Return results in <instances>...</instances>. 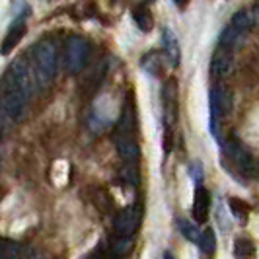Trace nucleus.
<instances>
[{
  "label": "nucleus",
  "instance_id": "3",
  "mask_svg": "<svg viewBox=\"0 0 259 259\" xmlns=\"http://www.w3.org/2000/svg\"><path fill=\"white\" fill-rule=\"evenodd\" d=\"M27 100L29 98H26L20 90L2 84V113L6 119H12V121L22 119L24 111H26Z\"/></svg>",
  "mask_w": 259,
  "mask_h": 259
},
{
  "label": "nucleus",
  "instance_id": "27",
  "mask_svg": "<svg viewBox=\"0 0 259 259\" xmlns=\"http://www.w3.org/2000/svg\"><path fill=\"white\" fill-rule=\"evenodd\" d=\"M144 2H150V0H144Z\"/></svg>",
  "mask_w": 259,
  "mask_h": 259
},
{
  "label": "nucleus",
  "instance_id": "14",
  "mask_svg": "<svg viewBox=\"0 0 259 259\" xmlns=\"http://www.w3.org/2000/svg\"><path fill=\"white\" fill-rule=\"evenodd\" d=\"M178 224H180V230H182L183 238H187L189 242L201 246V242H203V232H201V228H197V224L187 222V221H180Z\"/></svg>",
  "mask_w": 259,
  "mask_h": 259
},
{
  "label": "nucleus",
  "instance_id": "2",
  "mask_svg": "<svg viewBox=\"0 0 259 259\" xmlns=\"http://www.w3.org/2000/svg\"><path fill=\"white\" fill-rule=\"evenodd\" d=\"M88 55H90V43L84 37H74L68 39L66 43V53H65V61H66V68L70 74H78L82 72V68L86 66V61H88Z\"/></svg>",
  "mask_w": 259,
  "mask_h": 259
},
{
  "label": "nucleus",
  "instance_id": "24",
  "mask_svg": "<svg viewBox=\"0 0 259 259\" xmlns=\"http://www.w3.org/2000/svg\"><path fill=\"white\" fill-rule=\"evenodd\" d=\"M253 20H255V24L259 26V6L255 8V10H253Z\"/></svg>",
  "mask_w": 259,
  "mask_h": 259
},
{
  "label": "nucleus",
  "instance_id": "22",
  "mask_svg": "<svg viewBox=\"0 0 259 259\" xmlns=\"http://www.w3.org/2000/svg\"><path fill=\"white\" fill-rule=\"evenodd\" d=\"M214 244H217V240H214V232L207 228L205 232H203V242H201V249L205 251V253H212L214 251Z\"/></svg>",
  "mask_w": 259,
  "mask_h": 259
},
{
  "label": "nucleus",
  "instance_id": "21",
  "mask_svg": "<svg viewBox=\"0 0 259 259\" xmlns=\"http://www.w3.org/2000/svg\"><path fill=\"white\" fill-rule=\"evenodd\" d=\"M228 205H230L234 214H236V217H240V219H244L247 212H249V205H247L246 201L238 199V197H232V199L228 201Z\"/></svg>",
  "mask_w": 259,
  "mask_h": 259
},
{
  "label": "nucleus",
  "instance_id": "18",
  "mask_svg": "<svg viewBox=\"0 0 259 259\" xmlns=\"http://www.w3.org/2000/svg\"><path fill=\"white\" fill-rule=\"evenodd\" d=\"M251 253H253V244H251V240H247V238H238L236 244H234V255H236V259H246V257H249Z\"/></svg>",
  "mask_w": 259,
  "mask_h": 259
},
{
  "label": "nucleus",
  "instance_id": "15",
  "mask_svg": "<svg viewBox=\"0 0 259 259\" xmlns=\"http://www.w3.org/2000/svg\"><path fill=\"white\" fill-rule=\"evenodd\" d=\"M133 129H135V111L133 107H127L123 109V113L117 121V131L119 135H133Z\"/></svg>",
  "mask_w": 259,
  "mask_h": 259
},
{
  "label": "nucleus",
  "instance_id": "12",
  "mask_svg": "<svg viewBox=\"0 0 259 259\" xmlns=\"http://www.w3.org/2000/svg\"><path fill=\"white\" fill-rule=\"evenodd\" d=\"M255 24V20H253V12H249V10H238V12L232 16V22H230V26H234L238 31H247L249 27Z\"/></svg>",
  "mask_w": 259,
  "mask_h": 259
},
{
  "label": "nucleus",
  "instance_id": "4",
  "mask_svg": "<svg viewBox=\"0 0 259 259\" xmlns=\"http://www.w3.org/2000/svg\"><path fill=\"white\" fill-rule=\"evenodd\" d=\"M139 224H141V214H139V210L135 207H127L115 214L113 228H115L117 236H127V238H131L133 234L137 232Z\"/></svg>",
  "mask_w": 259,
  "mask_h": 259
},
{
  "label": "nucleus",
  "instance_id": "16",
  "mask_svg": "<svg viewBox=\"0 0 259 259\" xmlns=\"http://www.w3.org/2000/svg\"><path fill=\"white\" fill-rule=\"evenodd\" d=\"M240 37H242V31H238L234 26H228L224 31H222L221 35V47L222 49H234L236 45H238V41H240Z\"/></svg>",
  "mask_w": 259,
  "mask_h": 259
},
{
  "label": "nucleus",
  "instance_id": "1",
  "mask_svg": "<svg viewBox=\"0 0 259 259\" xmlns=\"http://www.w3.org/2000/svg\"><path fill=\"white\" fill-rule=\"evenodd\" d=\"M57 47L53 41L41 39L33 47V74L41 90H47L57 76Z\"/></svg>",
  "mask_w": 259,
  "mask_h": 259
},
{
  "label": "nucleus",
  "instance_id": "20",
  "mask_svg": "<svg viewBox=\"0 0 259 259\" xmlns=\"http://www.w3.org/2000/svg\"><path fill=\"white\" fill-rule=\"evenodd\" d=\"M0 259H24V251H22L20 244L4 240V244H2V257Z\"/></svg>",
  "mask_w": 259,
  "mask_h": 259
},
{
  "label": "nucleus",
  "instance_id": "26",
  "mask_svg": "<svg viewBox=\"0 0 259 259\" xmlns=\"http://www.w3.org/2000/svg\"><path fill=\"white\" fill-rule=\"evenodd\" d=\"M176 4H183V2H187V0H174Z\"/></svg>",
  "mask_w": 259,
  "mask_h": 259
},
{
  "label": "nucleus",
  "instance_id": "9",
  "mask_svg": "<svg viewBox=\"0 0 259 259\" xmlns=\"http://www.w3.org/2000/svg\"><path fill=\"white\" fill-rule=\"evenodd\" d=\"M24 33H26V22H24V20L14 22V26L10 27V31L6 33L4 43H2V55H8V53L12 51L14 47H16V45L22 41Z\"/></svg>",
  "mask_w": 259,
  "mask_h": 259
},
{
  "label": "nucleus",
  "instance_id": "7",
  "mask_svg": "<svg viewBox=\"0 0 259 259\" xmlns=\"http://www.w3.org/2000/svg\"><path fill=\"white\" fill-rule=\"evenodd\" d=\"M117 152L121 156V160L125 164H137L139 162V156H141V148L135 141L133 135H119L115 139Z\"/></svg>",
  "mask_w": 259,
  "mask_h": 259
},
{
  "label": "nucleus",
  "instance_id": "11",
  "mask_svg": "<svg viewBox=\"0 0 259 259\" xmlns=\"http://www.w3.org/2000/svg\"><path fill=\"white\" fill-rule=\"evenodd\" d=\"M230 156L236 160V164H238L242 169L249 171V169L253 168V156L249 154V150H247L246 146H242V144H232Z\"/></svg>",
  "mask_w": 259,
  "mask_h": 259
},
{
  "label": "nucleus",
  "instance_id": "13",
  "mask_svg": "<svg viewBox=\"0 0 259 259\" xmlns=\"http://www.w3.org/2000/svg\"><path fill=\"white\" fill-rule=\"evenodd\" d=\"M133 20H135V24L141 27L143 31H150L152 26H154L152 14H150L148 8H144V6H137V8L133 10Z\"/></svg>",
  "mask_w": 259,
  "mask_h": 259
},
{
  "label": "nucleus",
  "instance_id": "25",
  "mask_svg": "<svg viewBox=\"0 0 259 259\" xmlns=\"http://www.w3.org/2000/svg\"><path fill=\"white\" fill-rule=\"evenodd\" d=\"M164 259H174V255H171V253H166V255H164Z\"/></svg>",
  "mask_w": 259,
  "mask_h": 259
},
{
  "label": "nucleus",
  "instance_id": "5",
  "mask_svg": "<svg viewBox=\"0 0 259 259\" xmlns=\"http://www.w3.org/2000/svg\"><path fill=\"white\" fill-rule=\"evenodd\" d=\"M232 111V94L224 86H217L210 90V113H212V125L217 117H226Z\"/></svg>",
  "mask_w": 259,
  "mask_h": 259
},
{
  "label": "nucleus",
  "instance_id": "17",
  "mask_svg": "<svg viewBox=\"0 0 259 259\" xmlns=\"http://www.w3.org/2000/svg\"><path fill=\"white\" fill-rule=\"evenodd\" d=\"M119 176H121L123 182L129 183V185H139V182H141V174H139L137 164H125V166H121Z\"/></svg>",
  "mask_w": 259,
  "mask_h": 259
},
{
  "label": "nucleus",
  "instance_id": "10",
  "mask_svg": "<svg viewBox=\"0 0 259 259\" xmlns=\"http://www.w3.org/2000/svg\"><path fill=\"white\" fill-rule=\"evenodd\" d=\"M162 41H164V49H166V57H168L169 65L178 66L180 65V57H182V51H180V43L174 35V31L169 29H164V35H162Z\"/></svg>",
  "mask_w": 259,
  "mask_h": 259
},
{
  "label": "nucleus",
  "instance_id": "6",
  "mask_svg": "<svg viewBox=\"0 0 259 259\" xmlns=\"http://www.w3.org/2000/svg\"><path fill=\"white\" fill-rule=\"evenodd\" d=\"M210 72H212V76L219 78V80H224V78H228L232 74L234 59L228 49H222L221 47L219 51L214 53V57L210 61Z\"/></svg>",
  "mask_w": 259,
  "mask_h": 259
},
{
  "label": "nucleus",
  "instance_id": "8",
  "mask_svg": "<svg viewBox=\"0 0 259 259\" xmlns=\"http://www.w3.org/2000/svg\"><path fill=\"white\" fill-rule=\"evenodd\" d=\"M210 208V195L205 187H197L193 199V219L197 222H205Z\"/></svg>",
  "mask_w": 259,
  "mask_h": 259
},
{
  "label": "nucleus",
  "instance_id": "19",
  "mask_svg": "<svg viewBox=\"0 0 259 259\" xmlns=\"http://www.w3.org/2000/svg\"><path fill=\"white\" fill-rule=\"evenodd\" d=\"M131 249H133V242L127 236H119L115 242L111 244V253H115L117 257H125Z\"/></svg>",
  "mask_w": 259,
  "mask_h": 259
},
{
  "label": "nucleus",
  "instance_id": "23",
  "mask_svg": "<svg viewBox=\"0 0 259 259\" xmlns=\"http://www.w3.org/2000/svg\"><path fill=\"white\" fill-rule=\"evenodd\" d=\"M117 255L115 253H111V255H107V253H94L90 259H115Z\"/></svg>",
  "mask_w": 259,
  "mask_h": 259
}]
</instances>
